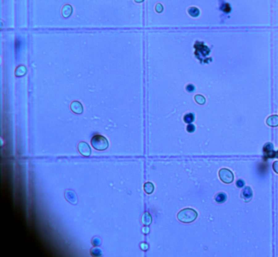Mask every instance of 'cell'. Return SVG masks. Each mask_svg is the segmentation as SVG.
<instances>
[{"mask_svg": "<svg viewBox=\"0 0 278 257\" xmlns=\"http://www.w3.org/2000/svg\"><path fill=\"white\" fill-rule=\"evenodd\" d=\"M198 217V213L192 208H185L179 212L177 218L183 223H190L194 221Z\"/></svg>", "mask_w": 278, "mask_h": 257, "instance_id": "cell-1", "label": "cell"}, {"mask_svg": "<svg viewBox=\"0 0 278 257\" xmlns=\"http://www.w3.org/2000/svg\"><path fill=\"white\" fill-rule=\"evenodd\" d=\"M91 142L93 147L98 151L105 150L109 146L108 141L102 135H97L93 137Z\"/></svg>", "mask_w": 278, "mask_h": 257, "instance_id": "cell-2", "label": "cell"}, {"mask_svg": "<svg viewBox=\"0 0 278 257\" xmlns=\"http://www.w3.org/2000/svg\"><path fill=\"white\" fill-rule=\"evenodd\" d=\"M219 177L221 180L226 184L232 183L234 180V175L230 170L223 168L219 171Z\"/></svg>", "mask_w": 278, "mask_h": 257, "instance_id": "cell-3", "label": "cell"}, {"mask_svg": "<svg viewBox=\"0 0 278 257\" xmlns=\"http://www.w3.org/2000/svg\"><path fill=\"white\" fill-rule=\"evenodd\" d=\"M263 153L265 158H274L276 152L274 151L273 145L270 142L266 144L263 147Z\"/></svg>", "mask_w": 278, "mask_h": 257, "instance_id": "cell-4", "label": "cell"}, {"mask_svg": "<svg viewBox=\"0 0 278 257\" xmlns=\"http://www.w3.org/2000/svg\"><path fill=\"white\" fill-rule=\"evenodd\" d=\"M78 149L79 152L83 156L88 157L90 155L91 152L90 147L89 146V145L86 142H80L78 146Z\"/></svg>", "mask_w": 278, "mask_h": 257, "instance_id": "cell-5", "label": "cell"}, {"mask_svg": "<svg viewBox=\"0 0 278 257\" xmlns=\"http://www.w3.org/2000/svg\"><path fill=\"white\" fill-rule=\"evenodd\" d=\"M253 196V192L251 188L247 187L242 190L241 197L245 202H248L251 200Z\"/></svg>", "mask_w": 278, "mask_h": 257, "instance_id": "cell-6", "label": "cell"}, {"mask_svg": "<svg viewBox=\"0 0 278 257\" xmlns=\"http://www.w3.org/2000/svg\"><path fill=\"white\" fill-rule=\"evenodd\" d=\"M71 109L73 113L81 114L83 112V107L78 101H73L71 104Z\"/></svg>", "mask_w": 278, "mask_h": 257, "instance_id": "cell-7", "label": "cell"}, {"mask_svg": "<svg viewBox=\"0 0 278 257\" xmlns=\"http://www.w3.org/2000/svg\"><path fill=\"white\" fill-rule=\"evenodd\" d=\"M73 13V7L71 5L69 4L64 5L61 10V14L65 18H69L72 15Z\"/></svg>", "mask_w": 278, "mask_h": 257, "instance_id": "cell-8", "label": "cell"}, {"mask_svg": "<svg viewBox=\"0 0 278 257\" xmlns=\"http://www.w3.org/2000/svg\"><path fill=\"white\" fill-rule=\"evenodd\" d=\"M267 124L271 127L278 126V115H271L267 118Z\"/></svg>", "mask_w": 278, "mask_h": 257, "instance_id": "cell-9", "label": "cell"}, {"mask_svg": "<svg viewBox=\"0 0 278 257\" xmlns=\"http://www.w3.org/2000/svg\"><path fill=\"white\" fill-rule=\"evenodd\" d=\"M152 218L148 213H145L141 217V222L145 225H148L151 223Z\"/></svg>", "mask_w": 278, "mask_h": 257, "instance_id": "cell-10", "label": "cell"}, {"mask_svg": "<svg viewBox=\"0 0 278 257\" xmlns=\"http://www.w3.org/2000/svg\"><path fill=\"white\" fill-rule=\"evenodd\" d=\"M227 196L224 192H219L215 196V200L216 202L218 203H224L226 201Z\"/></svg>", "mask_w": 278, "mask_h": 257, "instance_id": "cell-11", "label": "cell"}, {"mask_svg": "<svg viewBox=\"0 0 278 257\" xmlns=\"http://www.w3.org/2000/svg\"><path fill=\"white\" fill-rule=\"evenodd\" d=\"M144 190L148 194H151L154 192V185L151 182H147L144 184Z\"/></svg>", "mask_w": 278, "mask_h": 257, "instance_id": "cell-12", "label": "cell"}, {"mask_svg": "<svg viewBox=\"0 0 278 257\" xmlns=\"http://www.w3.org/2000/svg\"><path fill=\"white\" fill-rule=\"evenodd\" d=\"M188 12L192 17H197L200 13L199 9L196 7H191L188 10Z\"/></svg>", "mask_w": 278, "mask_h": 257, "instance_id": "cell-13", "label": "cell"}, {"mask_svg": "<svg viewBox=\"0 0 278 257\" xmlns=\"http://www.w3.org/2000/svg\"><path fill=\"white\" fill-rule=\"evenodd\" d=\"M184 121H185V122H186V123H188V124H190L191 122H192V121H194V114H193V113H188V114H186L184 116Z\"/></svg>", "mask_w": 278, "mask_h": 257, "instance_id": "cell-14", "label": "cell"}, {"mask_svg": "<svg viewBox=\"0 0 278 257\" xmlns=\"http://www.w3.org/2000/svg\"><path fill=\"white\" fill-rule=\"evenodd\" d=\"M26 72V69L25 66H20L16 69V74L17 76H23L25 74Z\"/></svg>", "mask_w": 278, "mask_h": 257, "instance_id": "cell-15", "label": "cell"}, {"mask_svg": "<svg viewBox=\"0 0 278 257\" xmlns=\"http://www.w3.org/2000/svg\"><path fill=\"white\" fill-rule=\"evenodd\" d=\"M244 184H245V183H244V180H242V179H239L236 181V186L240 188L243 187Z\"/></svg>", "mask_w": 278, "mask_h": 257, "instance_id": "cell-16", "label": "cell"}, {"mask_svg": "<svg viewBox=\"0 0 278 257\" xmlns=\"http://www.w3.org/2000/svg\"><path fill=\"white\" fill-rule=\"evenodd\" d=\"M156 11L158 13H161L163 11V10H164V7H163L161 4L158 3V4L156 5Z\"/></svg>", "mask_w": 278, "mask_h": 257, "instance_id": "cell-17", "label": "cell"}, {"mask_svg": "<svg viewBox=\"0 0 278 257\" xmlns=\"http://www.w3.org/2000/svg\"><path fill=\"white\" fill-rule=\"evenodd\" d=\"M194 130H195V126L193 124H189L188 125V127H187V131H188V132L192 133V132H194Z\"/></svg>", "mask_w": 278, "mask_h": 257, "instance_id": "cell-18", "label": "cell"}, {"mask_svg": "<svg viewBox=\"0 0 278 257\" xmlns=\"http://www.w3.org/2000/svg\"><path fill=\"white\" fill-rule=\"evenodd\" d=\"M273 168L274 171L276 172V174H278V161H276L275 162H274L273 164Z\"/></svg>", "mask_w": 278, "mask_h": 257, "instance_id": "cell-19", "label": "cell"}, {"mask_svg": "<svg viewBox=\"0 0 278 257\" xmlns=\"http://www.w3.org/2000/svg\"><path fill=\"white\" fill-rule=\"evenodd\" d=\"M186 90H188V91H190V92H191V91H194V86L192 85V84H189V85L186 86Z\"/></svg>", "mask_w": 278, "mask_h": 257, "instance_id": "cell-20", "label": "cell"}, {"mask_svg": "<svg viewBox=\"0 0 278 257\" xmlns=\"http://www.w3.org/2000/svg\"><path fill=\"white\" fill-rule=\"evenodd\" d=\"M141 248L143 251L147 250L148 248V245L146 243H143L140 245Z\"/></svg>", "mask_w": 278, "mask_h": 257, "instance_id": "cell-21", "label": "cell"}, {"mask_svg": "<svg viewBox=\"0 0 278 257\" xmlns=\"http://www.w3.org/2000/svg\"><path fill=\"white\" fill-rule=\"evenodd\" d=\"M149 231V228L148 227H144L143 228V232L144 233V234H147V233H148Z\"/></svg>", "mask_w": 278, "mask_h": 257, "instance_id": "cell-22", "label": "cell"}, {"mask_svg": "<svg viewBox=\"0 0 278 257\" xmlns=\"http://www.w3.org/2000/svg\"><path fill=\"white\" fill-rule=\"evenodd\" d=\"M204 99V97H203V96H201V99H201H201ZM196 101H197L198 102V103H203H203H204V102L203 101H199V99H198V100H196Z\"/></svg>", "mask_w": 278, "mask_h": 257, "instance_id": "cell-23", "label": "cell"}, {"mask_svg": "<svg viewBox=\"0 0 278 257\" xmlns=\"http://www.w3.org/2000/svg\"><path fill=\"white\" fill-rule=\"evenodd\" d=\"M144 0H135V1L136 2L138 3H140L143 2Z\"/></svg>", "mask_w": 278, "mask_h": 257, "instance_id": "cell-24", "label": "cell"}, {"mask_svg": "<svg viewBox=\"0 0 278 257\" xmlns=\"http://www.w3.org/2000/svg\"><path fill=\"white\" fill-rule=\"evenodd\" d=\"M275 157L278 158V151L276 152V153H275Z\"/></svg>", "mask_w": 278, "mask_h": 257, "instance_id": "cell-25", "label": "cell"}]
</instances>
